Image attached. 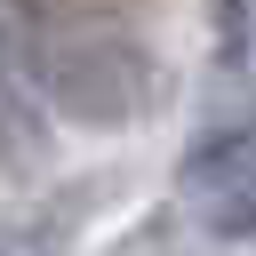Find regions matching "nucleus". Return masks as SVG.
<instances>
[{"label": "nucleus", "mask_w": 256, "mask_h": 256, "mask_svg": "<svg viewBox=\"0 0 256 256\" xmlns=\"http://www.w3.org/2000/svg\"><path fill=\"white\" fill-rule=\"evenodd\" d=\"M16 40H24V72H32L40 104L80 120V128H136V120H152V104L168 88V72L136 24L16 32Z\"/></svg>", "instance_id": "f257e3e1"}, {"label": "nucleus", "mask_w": 256, "mask_h": 256, "mask_svg": "<svg viewBox=\"0 0 256 256\" xmlns=\"http://www.w3.org/2000/svg\"><path fill=\"white\" fill-rule=\"evenodd\" d=\"M184 192L200 200V224L208 232H256V136L240 128H208L192 152H184Z\"/></svg>", "instance_id": "f03ea898"}, {"label": "nucleus", "mask_w": 256, "mask_h": 256, "mask_svg": "<svg viewBox=\"0 0 256 256\" xmlns=\"http://www.w3.org/2000/svg\"><path fill=\"white\" fill-rule=\"evenodd\" d=\"M48 144H56L48 104H40L32 72H24V40H16V24L0 16V176L40 168V160H48Z\"/></svg>", "instance_id": "7ed1b4c3"}, {"label": "nucleus", "mask_w": 256, "mask_h": 256, "mask_svg": "<svg viewBox=\"0 0 256 256\" xmlns=\"http://www.w3.org/2000/svg\"><path fill=\"white\" fill-rule=\"evenodd\" d=\"M16 32H88V24H136V0H8Z\"/></svg>", "instance_id": "20e7f679"}, {"label": "nucleus", "mask_w": 256, "mask_h": 256, "mask_svg": "<svg viewBox=\"0 0 256 256\" xmlns=\"http://www.w3.org/2000/svg\"><path fill=\"white\" fill-rule=\"evenodd\" d=\"M0 256H64V216H0Z\"/></svg>", "instance_id": "39448f33"}, {"label": "nucleus", "mask_w": 256, "mask_h": 256, "mask_svg": "<svg viewBox=\"0 0 256 256\" xmlns=\"http://www.w3.org/2000/svg\"><path fill=\"white\" fill-rule=\"evenodd\" d=\"M216 48H224V64L256 56V0H216Z\"/></svg>", "instance_id": "423d86ee"}]
</instances>
